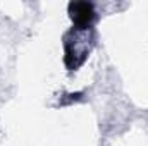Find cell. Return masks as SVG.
Returning a JSON list of instances; mask_svg holds the SVG:
<instances>
[{
  "mask_svg": "<svg viewBox=\"0 0 148 146\" xmlns=\"http://www.w3.org/2000/svg\"><path fill=\"white\" fill-rule=\"evenodd\" d=\"M69 98H62L59 103L60 105H69V103H73V102H77V100H81V96H83V93L79 91V93H71V95H67Z\"/></svg>",
  "mask_w": 148,
  "mask_h": 146,
  "instance_id": "cell-2",
  "label": "cell"
},
{
  "mask_svg": "<svg viewBox=\"0 0 148 146\" xmlns=\"http://www.w3.org/2000/svg\"><path fill=\"white\" fill-rule=\"evenodd\" d=\"M69 17L74 24L76 31H86L91 28L95 21V7L90 2H71L67 5Z\"/></svg>",
  "mask_w": 148,
  "mask_h": 146,
  "instance_id": "cell-1",
  "label": "cell"
}]
</instances>
